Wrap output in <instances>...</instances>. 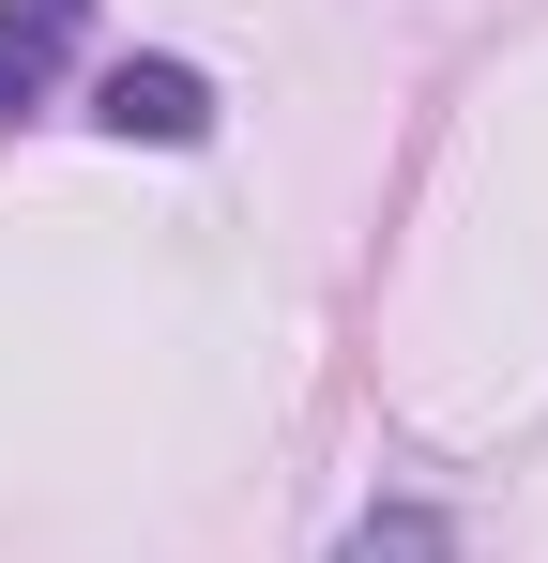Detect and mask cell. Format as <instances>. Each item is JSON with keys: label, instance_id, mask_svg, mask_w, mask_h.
Listing matches in <instances>:
<instances>
[{"label": "cell", "instance_id": "cell-1", "mask_svg": "<svg viewBox=\"0 0 548 563\" xmlns=\"http://www.w3.org/2000/svg\"><path fill=\"white\" fill-rule=\"evenodd\" d=\"M91 122L107 137H153V153H198L213 137V77L198 62H107L91 77Z\"/></svg>", "mask_w": 548, "mask_h": 563}, {"label": "cell", "instance_id": "cell-3", "mask_svg": "<svg viewBox=\"0 0 548 563\" xmlns=\"http://www.w3.org/2000/svg\"><path fill=\"white\" fill-rule=\"evenodd\" d=\"M336 563H457V533H442V503H381V518H351Z\"/></svg>", "mask_w": 548, "mask_h": 563}, {"label": "cell", "instance_id": "cell-2", "mask_svg": "<svg viewBox=\"0 0 548 563\" xmlns=\"http://www.w3.org/2000/svg\"><path fill=\"white\" fill-rule=\"evenodd\" d=\"M77 31H91V0H0V122H31V107L62 92Z\"/></svg>", "mask_w": 548, "mask_h": 563}]
</instances>
